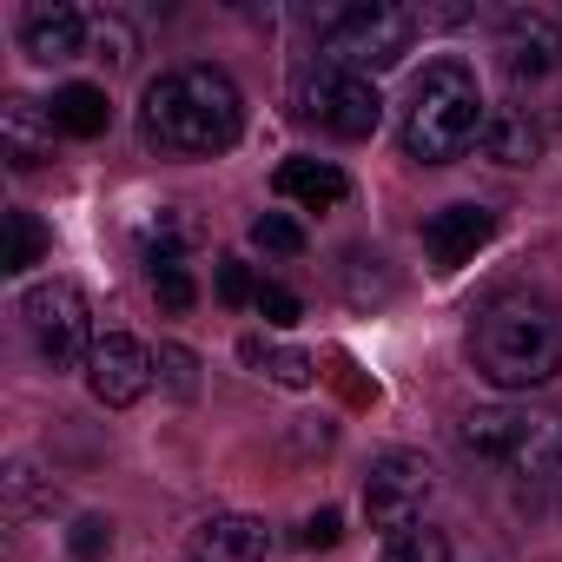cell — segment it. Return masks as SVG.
Returning <instances> with one entry per match:
<instances>
[{
  "instance_id": "cell-8",
  "label": "cell",
  "mask_w": 562,
  "mask_h": 562,
  "mask_svg": "<svg viewBox=\"0 0 562 562\" xmlns=\"http://www.w3.org/2000/svg\"><path fill=\"white\" fill-rule=\"evenodd\" d=\"M430 496H437V470L417 450H384L371 463V476H364V516L378 529H391V536L411 529V522H424Z\"/></svg>"
},
{
  "instance_id": "cell-3",
  "label": "cell",
  "mask_w": 562,
  "mask_h": 562,
  "mask_svg": "<svg viewBox=\"0 0 562 562\" xmlns=\"http://www.w3.org/2000/svg\"><path fill=\"white\" fill-rule=\"evenodd\" d=\"M483 87L463 60H430L404 100V153L417 166H450L483 139Z\"/></svg>"
},
{
  "instance_id": "cell-10",
  "label": "cell",
  "mask_w": 562,
  "mask_h": 562,
  "mask_svg": "<svg viewBox=\"0 0 562 562\" xmlns=\"http://www.w3.org/2000/svg\"><path fill=\"white\" fill-rule=\"evenodd\" d=\"M496 54L509 80H549L562 67V27L549 14H509L496 27Z\"/></svg>"
},
{
  "instance_id": "cell-25",
  "label": "cell",
  "mask_w": 562,
  "mask_h": 562,
  "mask_svg": "<svg viewBox=\"0 0 562 562\" xmlns=\"http://www.w3.org/2000/svg\"><path fill=\"white\" fill-rule=\"evenodd\" d=\"M67 549H74V562H106V549H113V522H106V516H80V522L67 529Z\"/></svg>"
},
{
  "instance_id": "cell-13",
  "label": "cell",
  "mask_w": 562,
  "mask_h": 562,
  "mask_svg": "<svg viewBox=\"0 0 562 562\" xmlns=\"http://www.w3.org/2000/svg\"><path fill=\"white\" fill-rule=\"evenodd\" d=\"M186 555H192V562H265V555H271V529H265L258 516L225 509V516H205V522L186 536Z\"/></svg>"
},
{
  "instance_id": "cell-19",
  "label": "cell",
  "mask_w": 562,
  "mask_h": 562,
  "mask_svg": "<svg viewBox=\"0 0 562 562\" xmlns=\"http://www.w3.org/2000/svg\"><path fill=\"white\" fill-rule=\"evenodd\" d=\"M238 358H245L251 371H265L271 384H285V391H305L312 371H318L305 351H278V345H265V338H238Z\"/></svg>"
},
{
  "instance_id": "cell-2",
  "label": "cell",
  "mask_w": 562,
  "mask_h": 562,
  "mask_svg": "<svg viewBox=\"0 0 562 562\" xmlns=\"http://www.w3.org/2000/svg\"><path fill=\"white\" fill-rule=\"evenodd\" d=\"M470 364L496 391H542L562 371V318L549 299L503 292L470 325Z\"/></svg>"
},
{
  "instance_id": "cell-5",
  "label": "cell",
  "mask_w": 562,
  "mask_h": 562,
  "mask_svg": "<svg viewBox=\"0 0 562 562\" xmlns=\"http://www.w3.org/2000/svg\"><path fill=\"white\" fill-rule=\"evenodd\" d=\"M417 8H384V0H364V8H338L318 21V60L325 67H351L364 80H378L384 67H397L417 41Z\"/></svg>"
},
{
  "instance_id": "cell-20",
  "label": "cell",
  "mask_w": 562,
  "mask_h": 562,
  "mask_svg": "<svg viewBox=\"0 0 562 562\" xmlns=\"http://www.w3.org/2000/svg\"><path fill=\"white\" fill-rule=\"evenodd\" d=\"M378 562H450V536H443V529H430V522H411V529L384 536Z\"/></svg>"
},
{
  "instance_id": "cell-27",
  "label": "cell",
  "mask_w": 562,
  "mask_h": 562,
  "mask_svg": "<svg viewBox=\"0 0 562 562\" xmlns=\"http://www.w3.org/2000/svg\"><path fill=\"white\" fill-rule=\"evenodd\" d=\"M218 299L225 305H258V285H251L245 258H218Z\"/></svg>"
},
{
  "instance_id": "cell-24",
  "label": "cell",
  "mask_w": 562,
  "mask_h": 562,
  "mask_svg": "<svg viewBox=\"0 0 562 562\" xmlns=\"http://www.w3.org/2000/svg\"><path fill=\"white\" fill-rule=\"evenodd\" d=\"M153 371H159V384H166L172 397H192V391H199V358H192L186 345H159V351H153Z\"/></svg>"
},
{
  "instance_id": "cell-23",
  "label": "cell",
  "mask_w": 562,
  "mask_h": 562,
  "mask_svg": "<svg viewBox=\"0 0 562 562\" xmlns=\"http://www.w3.org/2000/svg\"><path fill=\"white\" fill-rule=\"evenodd\" d=\"M34 509H54V483H41L34 463H14V470H8V516L21 522V516H34Z\"/></svg>"
},
{
  "instance_id": "cell-12",
  "label": "cell",
  "mask_w": 562,
  "mask_h": 562,
  "mask_svg": "<svg viewBox=\"0 0 562 562\" xmlns=\"http://www.w3.org/2000/svg\"><path fill=\"white\" fill-rule=\"evenodd\" d=\"M490 238H496V212H490V205H443V212H430V225H424V251H430L437 271L470 265Z\"/></svg>"
},
{
  "instance_id": "cell-28",
  "label": "cell",
  "mask_w": 562,
  "mask_h": 562,
  "mask_svg": "<svg viewBox=\"0 0 562 562\" xmlns=\"http://www.w3.org/2000/svg\"><path fill=\"white\" fill-rule=\"evenodd\" d=\"M258 318H265V325H299L305 305H299L285 285H258Z\"/></svg>"
},
{
  "instance_id": "cell-6",
  "label": "cell",
  "mask_w": 562,
  "mask_h": 562,
  "mask_svg": "<svg viewBox=\"0 0 562 562\" xmlns=\"http://www.w3.org/2000/svg\"><path fill=\"white\" fill-rule=\"evenodd\" d=\"M21 325L34 338V351L54 364V371H87L100 331H93V305L87 292L74 285V278H47V285H34L21 299Z\"/></svg>"
},
{
  "instance_id": "cell-16",
  "label": "cell",
  "mask_w": 562,
  "mask_h": 562,
  "mask_svg": "<svg viewBox=\"0 0 562 562\" xmlns=\"http://www.w3.org/2000/svg\"><path fill=\"white\" fill-rule=\"evenodd\" d=\"M278 192H285L292 205H305V212H331V205L351 199V179L331 159H285L278 166Z\"/></svg>"
},
{
  "instance_id": "cell-21",
  "label": "cell",
  "mask_w": 562,
  "mask_h": 562,
  "mask_svg": "<svg viewBox=\"0 0 562 562\" xmlns=\"http://www.w3.org/2000/svg\"><path fill=\"white\" fill-rule=\"evenodd\" d=\"M47 258V232H41V218L34 212H8V271H27V265H41Z\"/></svg>"
},
{
  "instance_id": "cell-17",
  "label": "cell",
  "mask_w": 562,
  "mask_h": 562,
  "mask_svg": "<svg viewBox=\"0 0 562 562\" xmlns=\"http://www.w3.org/2000/svg\"><path fill=\"white\" fill-rule=\"evenodd\" d=\"M54 126L67 133V139H100L106 126H113V100H106V87H87V80H67L60 93H54Z\"/></svg>"
},
{
  "instance_id": "cell-22",
  "label": "cell",
  "mask_w": 562,
  "mask_h": 562,
  "mask_svg": "<svg viewBox=\"0 0 562 562\" xmlns=\"http://www.w3.org/2000/svg\"><path fill=\"white\" fill-rule=\"evenodd\" d=\"M251 245L271 251V258H299L305 251V225L285 218V212H265V218H251Z\"/></svg>"
},
{
  "instance_id": "cell-11",
  "label": "cell",
  "mask_w": 562,
  "mask_h": 562,
  "mask_svg": "<svg viewBox=\"0 0 562 562\" xmlns=\"http://www.w3.org/2000/svg\"><path fill=\"white\" fill-rule=\"evenodd\" d=\"M21 47H27L41 67L80 60V54L93 47V21H87L80 8H67V0H41V8L21 14Z\"/></svg>"
},
{
  "instance_id": "cell-7",
  "label": "cell",
  "mask_w": 562,
  "mask_h": 562,
  "mask_svg": "<svg viewBox=\"0 0 562 562\" xmlns=\"http://www.w3.org/2000/svg\"><path fill=\"white\" fill-rule=\"evenodd\" d=\"M299 113L305 120H318L325 133H338V139H371L378 133V120H384V93H378V80H364V74H351V67H312L305 80H299Z\"/></svg>"
},
{
  "instance_id": "cell-9",
  "label": "cell",
  "mask_w": 562,
  "mask_h": 562,
  "mask_svg": "<svg viewBox=\"0 0 562 562\" xmlns=\"http://www.w3.org/2000/svg\"><path fill=\"white\" fill-rule=\"evenodd\" d=\"M153 351L139 345V338H126V331H106L100 345H93V358H87V391L106 404V411H126V404H139L146 391H153Z\"/></svg>"
},
{
  "instance_id": "cell-14",
  "label": "cell",
  "mask_w": 562,
  "mask_h": 562,
  "mask_svg": "<svg viewBox=\"0 0 562 562\" xmlns=\"http://www.w3.org/2000/svg\"><path fill=\"white\" fill-rule=\"evenodd\" d=\"M54 113L34 106V100H8V113H0V153H8L14 172H34L41 159H54Z\"/></svg>"
},
{
  "instance_id": "cell-29",
  "label": "cell",
  "mask_w": 562,
  "mask_h": 562,
  "mask_svg": "<svg viewBox=\"0 0 562 562\" xmlns=\"http://www.w3.org/2000/svg\"><path fill=\"white\" fill-rule=\"evenodd\" d=\"M338 536H345V516H338V509H318V516H305V529H299L305 549H331Z\"/></svg>"
},
{
  "instance_id": "cell-26",
  "label": "cell",
  "mask_w": 562,
  "mask_h": 562,
  "mask_svg": "<svg viewBox=\"0 0 562 562\" xmlns=\"http://www.w3.org/2000/svg\"><path fill=\"white\" fill-rule=\"evenodd\" d=\"M93 54L113 60V67H126V60H133V27H126L120 14H100V21H93Z\"/></svg>"
},
{
  "instance_id": "cell-18",
  "label": "cell",
  "mask_w": 562,
  "mask_h": 562,
  "mask_svg": "<svg viewBox=\"0 0 562 562\" xmlns=\"http://www.w3.org/2000/svg\"><path fill=\"white\" fill-rule=\"evenodd\" d=\"M146 285H153L159 312H172V318L199 305V285H192V271H186L179 251H146Z\"/></svg>"
},
{
  "instance_id": "cell-1",
  "label": "cell",
  "mask_w": 562,
  "mask_h": 562,
  "mask_svg": "<svg viewBox=\"0 0 562 562\" xmlns=\"http://www.w3.org/2000/svg\"><path fill=\"white\" fill-rule=\"evenodd\" d=\"M139 126L159 153H179V159H218L238 146L245 133V100L232 87V74L218 67H172L159 80H146V100H139Z\"/></svg>"
},
{
  "instance_id": "cell-15",
  "label": "cell",
  "mask_w": 562,
  "mask_h": 562,
  "mask_svg": "<svg viewBox=\"0 0 562 562\" xmlns=\"http://www.w3.org/2000/svg\"><path fill=\"white\" fill-rule=\"evenodd\" d=\"M476 146H483V159H496V166H536V153H542V126L529 120V106H490Z\"/></svg>"
},
{
  "instance_id": "cell-4",
  "label": "cell",
  "mask_w": 562,
  "mask_h": 562,
  "mask_svg": "<svg viewBox=\"0 0 562 562\" xmlns=\"http://www.w3.org/2000/svg\"><path fill=\"white\" fill-rule=\"evenodd\" d=\"M463 450L496 457L509 476L542 483L562 470V411H529V404H490L463 417Z\"/></svg>"
}]
</instances>
